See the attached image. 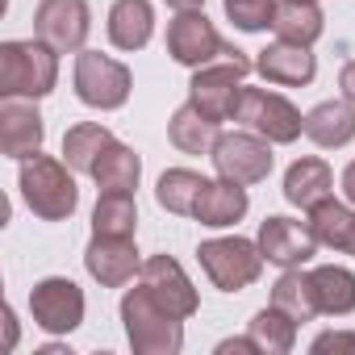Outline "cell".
<instances>
[{
  "mask_svg": "<svg viewBox=\"0 0 355 355\" xmlns=\"http://www.w3.org/2000/svg\"><path fill=\"white\" fill-rule=\"evenodd\" d=\"M251 71V63L239 55V51H226L222 55V67H205L197 80H193V105L205 113V117H214V121H222V117H234V109H239V88H234V80L239 76H247Z\"/></svg>",
  "mask_w": 355,
  "mask_h": 355,
  "instance_id": "cell-1",
  "label": "cell"
},
{
  "mask_svg": "<svg viewBox=\"0 0 355 355\" xmlns=\"http://www.w3.org/2000/svg\"><path fill=\"white\" fill-rule=\"evenodd\" d=\"M21 189H26V201L30 209H38L42 218H67L76 209V184L71 175H63L59 163L51 159H38L21 167Z\"/></svg>",
  "mask_w": 355,
  "mask_h": 355,
  "instance_id": "cell-2",
  "label": "cell"
},
{
  "mask_svg": "<svg viewBox=\"0 0 355 355\" xmlns=\"http://www.w3.org/2000/svg\"><path fill=\"white\" fill-rule=\"evenodd\" d=\"M121 313H125V330H130L134 347H142V351H175L180 347V326H175V318L167 309H159L142 288L125 297Z\"/></svg>",
  "mask_w": 355,
  "mask_h": 355,
  "instance_id": "cell-3",
  "label": "cell"
},
{
  "mask_svg": "<svg viewBox=\"0 0 355 355\" xmlns=\"http://www.w3.org/2000/svg\"><path fill=\"white\" fill-rule=\"evenodd\" d=\"M0 59H5V96H42L51 92L55 84V59L51 51L34 46V42H9L5 51H0Z\"/></svg>",
  "mask_w": 355,
  "mask_h": 355,
  "instance_id": "cell-4",
  "label": "cell"
},
{
  "mask_svg": "<svg viewBox=\"0 0 355 355\" xmlns=\"http://www.w3.org/2000/svg\"><path fill=\"white\" fill-rule=\"evenodd\" d=\"M234 117H239V121H247L251 130L268 134L272 142H293V138L305 130V121L297 117V109H293L284 96L255 92V88H247V92L239 96V109H234Z\"/></svg>",
  "mask_w": 355,
  "mask_h": 355,
  "instance_id": "cell-5",
  "label": "cell"
},
{
  "mask_svg": "<svg viewBox=\"0 0 355 355\" xmlns=\"http://www.w3.org/2000/svg\"><path fill=\"white\" fill-rule=\"evenodd\" d=\"M201 263L214 276V284H222L226 293H234V288H243V284H251L259 276L263 255L247 239H218V243L201 247Z\"/></svg>",
  "mask_w": 355,
  "mask_h": 355,
  "instance_id": "cell-6",
  "label": "cell"
},
{
  "mask_svg": "<svg viewBox=\"0 0 355 355\" xmlns=\"http://www.w3.org/2000/svg\"><path fill=\"white\" fill-rule=\"evenodd\" d=\"M76 92L84 105L96 109H117L130 92V71L105 55H80L76 63Z\"/></svg>",
  "mask_w": 355,
  "mask_h": 355,
  "instance_id": "cell-7",
  "label": "cell"
},
{
  "mask_svg": "<svg viewBox=\"0 0 355 355\" xmlns=\"http://www.w3.org/2000/svg\"><path fill=\"white\" fill-rule=\"evenodd\" d=\"M214 163L230 184H255L272 171V150L251 134H226L214 142Z\"/></svg>",
  "mask_w": 355,
  "mask_h": 355,
  "instance_id": "cell-8",
  "label": "cell"
},
{
  "mask_svg": "<svg viewBox=\"0 0 355 355\" xmlns=\"http://www.w3.org/2000/svg\"><path fill=\"white\" fill-rule=\"evenodd\" d=\"M142 293H146L159 309H167L171 318H189V313L197 309L193 284L184 280L180 263H171L167 255H159V259H150V263L142 268Z\"/></svg>",
  "mask_w": 355,
  "mask_h": 355,
  "instance_id": "cell-9",
  "label": "cell"
},
{
  "mask_svg": "<svg viewBox=\"0 0 355 355\" xmlns=\"http://www.w3.org/2000/svg\"><path fill=\"white\" fill-rule=\"evenodd\" d=\"M42 330H76L84 318V297L71 280H42L30 297Z\"/></svg>",
  "mask_w": 355,
  "mask_h": 355,
  "instance_id": "cell-10",
  "label": "cell"
},
{
  "mask_svg": "<svg viewBox=\"0 0 355 355\" xmlns=\"http://www.w3.org/2000/svg\"><path fill=\"white\" fill-rule=\"evenodd\" d=\"M38 34L55 51H76L88 34V5L84 0H42L38 5Z\"/></svg>",
  "mask_w": 355,
  "mask_h": 355,
  "instance_id": "cell-11",
  "label": "cell"
},
{
  "mask_svg": "<svg viewBox=\"0 0 355 355\" xmlns=\"http://www.w3.org/2000/svg\"><path fill=\"white\" fill-rule=\"evenodd\" d=\"M167 46L171 55L180 59V63H209L218 55H226L230 46H222V38L214 34V26L201 17V13H184V17H175L171 30H167Z\"/></svg>",
  "mask_w": 355,
  "mask_h": 355,
  "instance_id": "cell-12",
  "label": "cell"
},
{
  "mask_svg": "<svg viewBox=\"0 0 355 355\" xmlns=\"http://www.w3.org/2000/svg\"><path fill=\"white\" fill-rule=\"evenodd\" d=\"M313 243H318L313 230H305L301 222H288V218H268L259 230L263 259H272L280 268H301L313 255Z\"/></svg>",
  "mask_w": 355,
  "mask_h": 355,
  "instance_id": "cell-13",
  "label": "cell"
},
{
  "mask_svg": "<svg viewBox=\"0 0 355 355\" xmlns=\"http://www.w3.org/2000/svg\"><path fill=\"white\" fill-rule=\"evenodd\" d=\"M150 21H155V17H150V5H146V0H117L113 13H109V38H113V46H121V51L146 46Z\"/></svg>",
  "mask_w": 355,
  "mask_h": 355,
  "instance_id": "cell-14",
  "label": "cell"
},
{
  "mask_svg": "<svg viewBox=\"0 0 355 355\" xmlns=\"http://www.w3.org/2000/svg\"><path fill=\"white\" fill-rule=\"evenodd\" d=\"M259 71L276 84H305L313 80V55L301 42H280L259 55Z\"/></svg>",
  "mask_w": 355,
  "mask_h": 355,
  "instance_id": "cell-15",
  "label": "cell"
},
{
  "mask_svg": "<svg viewBox=\"0 0 355 355\" xmlns=\"http://www.w3.org/2000/svg\"><path fill=\"white\" fill-rule=\"evenodd\" d=\"M88 272H92L101 284H121V280L134 272V247H130L125 239L96 234V243L88 247Z\"/></svg>",
  "mask_w": 355,
  "mask_h": 355,
  "instance_id": "cell-16",
  "label": "cell"
},
{
  "mask_svg": "<svg viewBox=\"0 0 355 355\" xmlns=\"http://www.w3.org/2000/svg\"><path fill=\"white\" fill-rule=\"evenodd\" d=\"M305 134L318 142V146H343L355 138V113L343 105V101H326L318 105L309 117H305Z\"/></svg>",
  "mask_w": 355,
  "mask_h": 355,
  "instance_id": "cell-17",
  "label": "cell"
},
{
  "mask_svg": "<svg viewBox=\"0 0 355 355\" xmlns=\"http://www.w3.org/2000/svg\"><path fill=\"white\" fill-rule=\"evenodd\" d=\"M205 226H230L247 214V193L243 184H205V193L197 197V209H193Z\"/></svg>",
  "mask_w": 355,
  "mask_h": 355,
  "instance_id": "cell-18",
  "label": "cell"
},
{
  "mask_svg": "<svg viewBox=\"0 0 355 355\" xmlns=\"http://www.w3.org/2000/svg\"><path fill=\"white\" fill-rule=\"evenodd\" d=\"M309 288H313V305L322 313H347V309H355V276L347 268H318L309 276Z\"/></svg>",
  "mask_w": 355,
  "mask_h": 355,
  "instance_id": "cell-19",
  "label": "cell"
},
{
  "mask_svg": "<svg viewBox=\"0 0 355 355\" xmlns=\"http://www.w3.org/2000/svg\"><path fill=\"white\" fill-rule=\"evenodd\" d=\"M272 26L280 30L284 42H301V46H309L322 34V17L313 9V0H280L272 9Z\"/></svg>",
  "mask_w": 355,
  "mask_h": 355,
  "instance_id": "cell-20",
  "label": "cell"
},
{
  "mask_svg": "<svg viewBox=\"0 0 355 355\" xmlns=\"http://www.w3.org/2000/svg\"><path fill=\"white\" fill-rule=\"evenodd\" d=\"M326 189H330V171H326V163L322 159H301V163H293L288 167V175H284V197L293 201V205H318L322 197H326Z\"/></svg>",
  "mask_w": 355,
  "mask_h": 355,
  "instance_id": "cell-21",
  "label": "cell"
},
{
  "mask_svg": "<svg viewBox=\"0 0 355 355\" xmlns=\"http://www.w3.org/2000/svg\"><path fill=\"white\" fill-rule=\"evenodd\" d=\"M309 230H313L318 243H330L338 251H351V243H355V218L334 201L309 205Z\"/></svg>",
  "mask_w": 355,
  "mask_h": 355,
  "instance_id": "cell-22",
  "label": "cell"
},
{
  "mask_svg": "<svg viewBox=\"0 0 355 355\" xmlns=\"http://www.w3.org/2000/svg\"><path fill=\"white\" fill-rule=\"evenodd\" d=\"M214 117H205L197 105H184L180 113L171 117V142L180 146V150H189V155H201L209 142H214Z\"/></svg>",
  "mask_w": 355,
  "mask_h": 355,
  "instance_id": "cell-23",
  "label": "cell"
},
{
  "mask_svg": "<svg viewBox=\"0 0 355 355\" xmlns=\"http://www.w3.org/2000/svg\"><path fill=\"white\" fill-rule=\"evenodd\" d=\"M209 180H201L197 171H167L159 180V205L171 209V214H193L197 209V197L205 193Z\"/></svg>",
  "mask_w": 355,
  "mask_h": 355,
  "instance_id": "cell-24",
  "label": "cell"
},
{
  "mask_svg": "<svg viewBox=\"0 0 355 355\" xmlns=\"http://www.w3.org/2000/svg\"><path fill=\"white\" fill-rule=\"evenodd\" d=\"M42 142V117L34 109H17L13 101L5 105V150L9 155H30Z\"/></svg>",
  "mask_w": 355,
  "mask_h": 355,
  "instance_id": "cell-25",
  "label": "cell"
},
{
  "mask_svg": "<svg viewBox=\"0 0 355 355\" xmlns=\"http://www.w3.org/2000/svg\"><path fill=\"white\" fill-rule=\"evenodd\" d=\"M92 175L105 184V193H130V189L138 184V159H134L125 146H109V150L96 159Z\"/></svg>",
  "mask_w": 355,
  "mask_h": 355,
  "instance_id": "cell-26",
  "label": "cell"
},
{
  "mask_svg": "<svg viewBox=\"0 0 355 355\" xmlns=\"http://www.w3.org/2000/svg\"><path fill=\"white\" fill-rule=\"evenodd\" d=\"M109 146H113L109 130H101V125H76L67 134V142H63V155H67V163L76 171H92L96 167V155L109 150Z\"/></svg>",
  "mask_w": 355,
  "mask_h": 355,
  "instance_id": "cell-27",
  "label": "cell"
},
{
  "mask_svg": "<svg viewBox=\"0 0 355 355\" xmlns=\"http://www.w3.org/2000/svg\"><path fill=\"white\" fill-rule=\"evenodd\" d=\"M134 201L130 193H105L101 205H96V234H109V239H125L134 230Z\"/></svg>",
  "mask_w": 355,
  "mask_h": 355,
  "instance_id": "cell-28",
  "label": "cell"
},
{
  "mask_svg": "<svg viewBox=\"0 0 355 355\" xmlns=\"http://www.w3.org/2000/svg\"><path fill=\"white\" fill-rule=\"evenodd\" d=\"M272 305L276 309H284L293 322H305V318H313L318 313V305H313V288H309V276H284L280 284H276V293H272Z\"/></svg>",
  "mask_w": 355,
  "mask_h": 355,
  "instance_id": "cell-29",
  "label": "cell"
},
{
  "mask_svg": "<svg viewBox=\"0 0 355 355\" xmlns=\"http://www.w3.org/2000/svg\"><path fill=\"white\" fill-rule=\"evenodd\" d=\"M293 318L284 313V309H263L255 322H251V338H255V347L259 351H288L293 347Z\"/></svg>",
  "mask_w": 355,
  "mask_h": 355,
  "instance_id": "cell-30",
  "label": "cell"
},
{
  "mask_svg": "<svg viewBox=\"0 0 355 355\" xmlns=\"http://www.w3.org/2000/svg\"><path fill=\"white\" fill-rule=\"evenodd\" d=\"M272 0H226V13L234 17L239 30H263L272 26Z\"/></svg>",
  "mask_w": 355,
  "mask_h": 355,
  "instance_id": "cell-31",
  "label": "cell"
},
{
  "mask_svg": "<svg viewBox=\"0 0 355 355\" xmlns=\"http://www.w3.org/2000/svg\"><path fill=\"white\" fill-rule=\"evenodd\" d=\"M330 347L355 351V338H351V334H322V338H313V351H330Z\"/></svg>",
  "mask_w": 355,
  "mask_h": 355,
  "instance_id": "cell-32",
  "label": "cell"
},
{
  "mask_svg": "<svg viewBox=\"0 0 355 355\" xmlns=\"http://www.w3.org/2000/svg\"><path fill=\"white\" fill-rule=\"evenodd\" d=\"M343 92H347V96L355 101V63H351V67L343 71Z\"/></svg>",
  "mask_w": 355,
  "mask_h": 355,
  "instance_id": "cell-33",
  "label": "cell"
},
{
  "mask_svg": "<svg viewBox=\"0 0 355 355\" xmlns=\"http://www.w3.org/2000/svg\"><path fill=\"white\" fill-rule=\"evenodd\" d=\"M343 189H347V197L355 201V163H351V167L343 171Z\"/></svg>",
  "mask_w": 355,
  "mask_h": 355,
  "instance_id": "cell-34",
  "label": "cell"
},
{
  "mask_svg": "<svg viewBox=\"0 0 355 355\" xmlns=\"http://www.w3.org/2000/svg\"><path fill=\"white\" fill-rule=\"evenodd\" d=\"M167 5H171V9H197L201 0H167Z\"/></svg>",
  "mask_w": 355,
  "mask_h": 355,
  "instance_id": "cell-35",
  "label": "cell"
}]
</instances>
